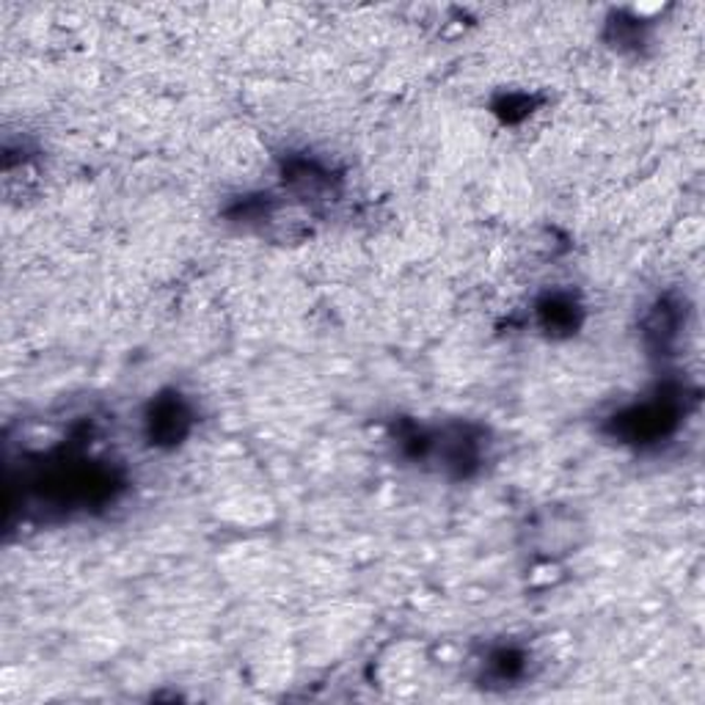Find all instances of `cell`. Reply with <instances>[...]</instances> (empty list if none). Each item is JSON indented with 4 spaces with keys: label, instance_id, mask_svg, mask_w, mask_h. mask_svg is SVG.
I'll list each match as a JSON object with an SVG mask.
<instances>
[{
    "label": "cell",
    "instance_id": "6da1fadb",
    "mask_svg": "<svg viewBox=\"0 0 705 705\" xmlns=\"http://www.w3.org/2000/svg\"><path fill=\"white\" fill-rule=\"evenodd\" d=\"M188 424L190 413L183 406V400L169 397V400H158V406H154L152 417H149V433L158 444H176L188 433Z\"/></svg>",
    "mask_w": 705,
    "mask_h": 705
}]
</instances>
